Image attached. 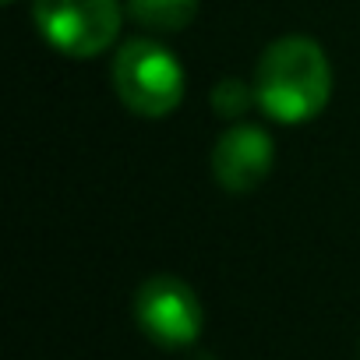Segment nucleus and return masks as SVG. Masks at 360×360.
<instances>
[{"instance_id": "obj_1", "label": "nucleus", "mask_w": 360, "mask_h": 360, "mask_svg": "<svg viewBox=\"0 0 360 360\" xmlns=\"http://www.w3.org/2000/svg\"><path fill=\"white\" fill-rule=\"evenodd\" d=\"M255 103L276 124H307L332 99V64L307 36H283L265 46L255 68Z\"/></svg>"}, {"instance_id": "obj_2", "label": "nucleus", "mask_w": 360, "mask_h": 360, "mask_svg": "<svg viewBox=\"0 0 360 360\" xmlns=\"http://www.w3.org/2000/svg\"><path fill=\"white\" fill-rule=\"evenodd\" d=\"M110 82L117 99L148 120L169 117L184 99V68L155 39H127L113 53Z\"/></svg>"}, {"instance_id": "obj_3", "label": "nucleus", "mask_w": 360, "mask_h": 360, "mask_svg": "<svg viewBox=\"0 0 360 360\" xmlns=\"http://www.w3.org/2000/svg\"><path fill=\"white\" fill-rule=\"evenodd\" d=\"M120 18V0H32L39 36L71 60H89L110 50Z\"/></svg>"}, {"instance_id": "obj_4", "label": "nucleus", "mask_w": 360, "mask_h": 360, "mask_svg": "<svg viewBox=\"0 0 360 360\" xmlns=\"http://www.w3.org/2000/svg\"><path fill=\"white\" fill-rule=\"evenodd\" d=\"M134 321L162 349H184L202 335V300L180 276H152L134 290Z\"/></svg>"}, {"instance_id": "obj_5", "label": "nucleus", "mask_w": 360, "mask_h": 360, "mask_svg": "<svg viewBox=\"0 0 360 360\" xmlns=\"http://www.w3.org/2000/svg\"><path fill=\"white\" fill-rule=\"evenodd\" d=\"M276 145L258 124H233L216 138L212 148V176L230 195H248L272 173Z\"/></svg>"}, {"instance_id": "obj_6", "label": "nucleus", "mask_w": 360, "mask_h": 360, "mask_svg": "<svg viewBox=\"0 0 360 360\" xmlns=\"http://www.w3.org/2000/svg\"><path fill=\"white\" fill-rule=\"evenodd\" d=\"M127 15L152 32H184L198 18V0H124Z\"/></svg>"}, {"instance_id": "obj_7", "label": "nucleus", "mask_w": 360, "mask_h": 360, "mask_svg": "<svg viewBox=\"0 0 360 360\" xmlns=\"http://www.w3.org/2000/svg\"><path fill=\"white\" fill-rule=\"evenodd\" d=\"M209 103H212L216 117L237 120V117H244V113L251 110V103H255V85H248V82H240V78H223V82H216Z\"/></svg>"}, {"instance_id": "obj_8", "label": "nucleus", "mask_w": 360, "mask_h": 360, "mask_svg": "<svg viewBox=\"0 0 360 360\" xmlns=\"http://www.w3.org/2000/svg\"><path fill=\"white\" fill-rule=\"evenodd\" d=\"M4 4H15V0H4Z\"/></svg>"}]
</instances>
